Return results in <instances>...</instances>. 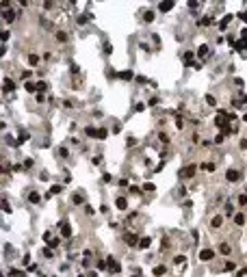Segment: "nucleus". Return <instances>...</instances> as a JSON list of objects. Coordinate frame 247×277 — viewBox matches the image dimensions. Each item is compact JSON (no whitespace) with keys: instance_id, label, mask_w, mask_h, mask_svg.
I'll list each match as a JSON object with an SVG mask.
<instances>
[{"instance_id":"f257e3e1","label":"nucleus","mask_w":247,"mask_h":277,"mask_svg":"<svg viewBox=\"0 0 247 277\" xmlns=\"http://www.w3.org/2000/svg\"><path fill=\"white\" fill-rule=\"evenodd\" d=\"M195 171H197V165H187L184 169H180V175L182 178H193Z\"/></svg>"},{"instance_id":"f03ea898","label":"nucleus","mask_w":247,"mask_h":277,"mask_svg":"<svg viewBox=\"0 0 247 277\" xmlns=\"http://www.w3.org/2000/svg\"><path fill=\"white\" fill-rule=\"evenodd\" d=\"M241 178H243V175H241L239 169H228V173H225V180L228 182H239Z\"/></svg>"},{"instance_id":"7ed1b4c3","label":"nucleus","mask_w":247,"mask_h":277,"mask_svg":"<svg viewBox=\"0 0 247 277\" xmlns=\"http://www.w3.org/2000/svg\"><path fill=\"white\" fill-rule=\"evenodd\" d=\"M106 262H108V271H111V273H119V271H122L119 262H117L113 255H108V258H106Z\"/></svg>"},{"instance_id":"20e7f679","label":"nucleus","mask_w":247,"mask_h":277,"mask_svg":"<svg viewBox=\"0 0 247 277\" xmlns=\"http://www.w3.org/2000/svg\"><path fill=\"white\" fill-rule=\"evenodd\" d=\"M213 258H215L213 249H202V251H199V260L202 262H208V260H213Z\"/></svg>"},{"instance_id":"39448f33","label":"nucleus","mask_w":247,"mask_h":277,"mask_svg":"<svg viewBox=\"0 0 247 277\" xmlns=\"http://www.w3.org/2000/svg\"><path fill=\"white\" fill-rule=\"evenodd\" d=\"M13 89H15V82H13L11 78H4V80H2V91H4V93H11Z\"/></svg>"},{"instance_id":"423d86ee","label":"nucleus","mask_w":247,"mask_h":277,"mask_svg":"<svg viewBox=\"0 0 247 277\" xmlns=\"http://www.w3.org/2000/svg\"><path fill=\"white\" fill-rule=\"evenodd\" d=\"M221 223H223V217L221 214H217V217L210 219V227H213V229H219V227H221Z\"/></svg>"},{"instance_id":"0eeeda50","label":"nucleus","mask_w":247,"mask_h":277,"mask_svg":"<svg viewBox=\"0 0 247 277\" xmlns=\"http://www.w3.org/2000/svg\"><path fill=\"white\" fill-rule=\"evenodd\" d=\"M2 20H4V22H9V24L15 22V13L11 11V9H7V11H2Z\"/></svg>"},{"instance_id":"6e6552de","label":"nucleus","mask_w":247,"mask_h":277,"mask_svg":"<svg viewBox=\"0 0 247 277\" xmlns=\"http://www.w3.org/2000/svg\"><path fill=\"white\" fill-rule=\"evenodd\" d=\"M208 50H210V48H208V43H202V45H199V48L195 50V54H197L199 59H202V57H208Z\"/></svg>"},{"instance_id":"1a4fd4ad","label":"nucleus","mask_w":247,"mask_h":277,"mask_svg":"<svg viewBox=\"0 0 247 277\" xmlns=\"http://www.w3.org/2000/svg\"><path fill=\"white\" fill-rule=\"evenodd\" d=\"M28 138H31V132H26V130H20V134H17V145L26 143Z\"/></svg>"},{"instance_id":"9d476101","label":"nucleus","mask_w":247,"mask_h":277,"mask_svg":"<svg viewBox=\"0 0 247 277\" xmlns=\"http://www.w3.org/2000/svg\"><path fill=\"white\" fill-rule=\"evenodd\" d=\"M126 245H128V247L139 245V238H137V234H128V236H126Z\"/></svg>"},{"instance_id":"9b49d317","label":"nucleus","mask_w":247,"mask_h":277,"mask_svg":"<svg viewBox=\"0 0 247 277\" xmlns=\"http://www.w3.org/2000/svg\"><path fill=\"white\" fill-rule=\"evenodd\" d=\"M28 201H31V204H39V201H41V195H39V193H35V191H31V193H28Z\"/></svg>"},{"instance_id":"f8f14e48","label":"nucleus","mask_w":247,"mask_h":277,"mask_svg":"<svg viewBox=\"0 0 247 277\" xmlns=\"http://www.w3.org/2000/svg\"><path fill=\"white\" fill-rule=\"evenodd\" d=\"M115 206L119 208V210H126V208H128V201H126V197H117V199H115Z\"/></svg>"},{"instance_id":"ddd939ff","label":"nucleus","mask_w":247,"mask_h":277,"mask_svg":"<svg viewBox=\"0 0 247 277\" xmlns=\"http://www.w3.org/2000/svg\"><path fill=\"white\" fill-rule=\"evenodd\" d=\"M61 234L65 236V238H69V236H72V227H69L67 223H61Z\"/></svg>"},{"instance_id":"4468645a","label":"nucleus","mask_w":247,"mask_h":277,"mask_svg":"<svg viewBox=\"0 0 247 277\" xmlns=\"http://www.w3.org/2000/svg\"><path fill=\"white\" fill-rule=\"evenodd\" d=\"M234 50H247V39H241V41H234Z\"/></svg>"},{"instance_id":"2eb2a0df","label":"nucleus","mask_w":247,"mask_h":277,"mask_svg":"<svg viewBox=\"0 0 247 277\" xmlns=\"http://www.w3.org/2000/svg\"><path fill=\"white\" fill-rule=\"evenodd\" d=\"M150 243H152V238L148 236V238H141V241H139V245H137V247H139V249H148V247H150Z\"/></svg>"},{"instance_id":"dca6fc26","label":"nucleus","mask_w":247,"mask_h":277,"mask_svg":"<svg viewBox=\"0 0 247 277\" xmlns=\"http://www.w3.org/2000/svg\"><path fill=\"white\" fill-rule=\"evenodd\" d=\"M158 9H160L163 13H167V11H171V9H173V2H160Z\"/></svg>"},{"instance_id":"f3484780","label":"nucleus","mask_w":247,"mask_h":277,"mask_svg":"<svg viewBox=\"0 0 247 277\" xmlns=\"http://www.w3.org/2000/svg\"><path fill=\"white\" fill-rule=\"evenodd\" d=\"M234 223H236V225H245V214H243V212L234 214Z\"/></svg>"},{"instance_id":"a211bd4d","label":"nucleus","mask_w":247,"mask_h":277,"mask_svg":"<svg viewBox=\"0 0 247 277\" xmlns=\"http://www.w3.org/2000/svg\"><path fill=\"white\" fill-rule=\"evenodd\" d=\"M154 275H156V277H160V275H165V273H167V269H165V266L160 264V266H154V271H152Z\"/></svg>"},{"instance_id":"6ab92c4d","label":"nucleus","mask_w":247,"mask_h":277,"mask_svg":"<svg viewBox=\"0 0 247 277\" xmlns=\"http://www.w3.org/2000/svg\"><path fill=\"white\" fill-rule=\"evenodd\" d=\"M219 251H221L223 255H230V251H232V247H230V245H228V243H223L221 247H219Z\"/></svg>"},{"instance_id":"aec40b11","label":"nucleus","mask_w":247,"mask_h":277,"mask_svg":"<svg viewBox=\"0 0 247 277\" xmlns=\"http://www.w3.org/2000/svg\"><path fill=\"white\" fill-rule=\"evenodd\" d=\"M106 136H108V130H106V128H98V138H100V141H104Z\"/></svg>"},{"instance_id":"412c9836","label":"nucleus","mask_w":247,"mask_h":277,"mask_svg":"<svg viewBox=\"0 0 247 277\" xmlns=\"http://www.w3.org/2000/svg\"><path fill=\"white\" fill-rule=\"evenodd\" d=\"M4 143L11 145V147H15V145H17V138H13L11 134H7V136H4Z\"/></svg>"},{"instance_id":"4be33fe9","label":"nucleus","mask_w":247,"mask_h":277,"mask_svg":"<svg viewBox=\"0 0 247 277\" xmlns=\"http://www.w3.org/2000/svg\"><path fill=\"white\" fill-rule=\"evenodd\" d=\"M85 134H87V136H98V130H96L93 126H87V128H85Z\"/></svg>"},{"instance_id":"5701e85b","label":"nucleus","mask_w":247,"mask_h":277,"mask_svg":"<svg viewBox=\"0 0 247 277\" xmlns=\"http://www.w3.org/2000/svg\"><path fill=\"white\" fill-rule=\"evenodd\" d=\"M87 22H89V15L87 13H82V15L76 17V24H87Z\"/></svg>"},{"instance_id":"b1692460","label":"nucleus","mask_w":247,"mask_h":277,"mask_svg":"<svg viewBox=\"0 0 247 277\" xmlns=\"http://www.w3.org/2000/svg\"><path fill=\"white\" fill-rule=\"evenodd\" d=\"M119 78H122V80H132V78H134V74H132V71H122V74H119Z\"/></svg>"},{"instance_id":"393cba45","label":"nucleus","mask_w":247,"mask_h":277,"mask_svg":"<svg viewBox=\"0 0 247 277\" xmlns=\"http://www.w3.org/2000/svg\"><path fill=\"white\" fill-rule=\"evenodd\" d=\"M204 100H206V104H208V106H217V100H215V95H210V93H208Z\"/></svg>"},{"instance_id":"a878e982","label":"nucleus","mask_w":247,"mask_h":277,"mask_svg":"<svg viewBox=\"0 0 247 277\" xmlns=\"http://www.w3.org/2000/svg\"><path fill=\"white\" fill-rule=\"evenodd\" d=\"M24 89L28 91V93H33V91H37V85H33V82H24Z\"/></svg>"},{"instance_id":"bb28decb","label":"nucleus","mask_w":247,"mask_h":277,"mask_svg":"<svg viewBox=\"0 0 247 277\" xmlns=\"http://www.w3.org/2000/svg\"><path fill=\"white\" fill-rule=\"evenodd\" d=\"M9 275H13V277H26V273L17 271V269H9Z\"/></svg>"},{"instance_id":"cd10ccee","label":"nucleus","mask_w":247,"mask_h":277,"mask_svg":"<svg viewBox=\"0 0 247 277\" xmlns=\"http://www.w3.org/2000/svg\"><path fill=\"white\" fill-rule=\"evenodd\" d=\"M232 17H234V15H225V17H223V20H221V22H219V26H221V28H225V26H228V24H230V20H232Z\"/></svg>"},{"instance_id":"c85d7f7f","label":"nucleus","mask_w":247,"mask_h":277,"mask_svg":"<svg viewBox=\"0 0 247 277\" xmlns=\"http://www.w3.org/2000/svg\"><path fill=\"white\" fill-rule=\"evenodd\" d=\"M37 89H39V93H43V91L48 89V82H46V80H39V82H37Z\"/></svg>"},{"instance_id":"c756f323","label":"nucleus","mask_w":247,"mask_h":277,"mask_svg":"<svg viewBox=\"0 0 247 277\" xmlns=\"http://www.w3.org/2000/svg\"><path fill=\"white\" fill-rule=\"evenodd\" d=\"M57 41H61V43H63V41H67V33L59 31V33H57Z\"/></svg>"},{"instance_id":"7c9ffc66","label":"nucleus","mask_w":247,"mask_h":277,"mask_svg":"<svg viewBox=\"0 0 247 277\" xmlns=\"http://www.w3.org/2000/svg\"><path fill=\"white\" fill-rule=\"evenodd\" d=\"M59 245H61V238H52V241L48 243V247H50V249H57Z\"/></svg>"},{"instance_id":"2f4dec72","label":"nucleus","mask_w":247,"mask_h":277,"mask_svg":"<svg viewBox=\"0 0 247 277\" xmlns=\"http://www.w3.org/2000/svg\"><path fill=\"white\" fill-rule=\"evenodd\" d=\"M28 63H31V65H37V63H39V57H37V54H28Z\"/></svg>"},{"instance_id":"473e14b6","label":"nucleus","mask_w":247,"mask_h":277,"mask_svg":"<svg viewBox=\"0 0 247 277\" xmlns=\"http://www.w3.org/2000/svg\"><path fill=\"white\" fill-rule=\"evenodd\" d=\"M50 193H52V195H59V193H63V186H59V184H54V186L50 188Z\"/></svg>"},{"instance_id":"72a5a7b5","label":"nucleus","mask_w":247,"mask_h":277,"mask_svg":"<svg viewBox=\"0 0 247 277\" xmlns=\"http://www.w3.org/2000/svg\"><path fill=\"white\" fill-rule=\"evenodd\" d=\"M184 61H187V65H191L193 63V52H184Z\"/></svg>"},{"instance_id":"f704fd0d","label":"nucleus","mask_w":247,"mask_h":277,"mask_svg":"<svg viewBox=\"0 0 247 277\" xmlns=\"http://www.w3.org/2000/svg\"><path fill=\"white\" fill-rule=\"evenodd\" d=\"M223 269H225V271H234V269H236V264H234L232 260H228V262H225V266H223Z\"/></svg>"},{"instance_id":"c9c22d12","label":"nucleus","mask_w":247,"mask_h":277,"mask_svg":"<svg viewBox=\"0 0 247 277\" xmlns=\"http://www.w3.org/2000/svg\"><path fill=\"white\" fill-rule=\"evenodd\" d=\"M184 260H187L184 255H176V258H173V264H184Z\"/></svg>"},{"instance_id":"e433bc0d","label":"nucleus","mask_w":247,"mask_h":277,"mask_svg":"<svg viewBox=\"0 0 247 277\" xmlns=\"http://www.w3.org/2000/svg\"><path fill=\"white\" fill-rule=\"evenodd\" d=\"M59 156H61V158H67V147H59Z\"/></svg>"},{"instance_id":"4c0bfd02","label":"nucleus","mask_w":247,"mask_h":277,"mask_svg":"<svg viewBox=\"0 0 247 277\" xmlns=\"http://www.w3.org/2000/svg\"><path fill=\"white\" fill-rule=\"evenodd\" d=\"M145 22H152L154 20V11H145V17H143Z\"/></svg>"},{"instance_id":"58836bf2","label":"nucleus","mask_w":247,"mask_h":277,"mask_svg":"<svg viewBox=\"0 0 247 277\" xmlns=\"http://www.w3.org/2000/svg\"><path fill=\"white\" fill-rule=\"evenodd\" d=\"M223 141H225V134H217V136H215V143H217V145H221Z\"/></svg>"},{"instance_id":"ea45409f","label":"nucleus","mask_w":247,"mask_h":277,"mask_svg":"<svg viewBox=\"0 0 247 277\" xmlns=\"http://www.w3.org/2000/svg\"><path fill=\"white\" fill-rule=\"evenodd\" d=\"M111 52H113V45L106 41V43H104V54H111Z\"/></svg>"},{"instance_id":"a19ab883","label":"nucleus","mask_w":247,"mask_h":277,"mask_svg":"<svg viewBox=\"0 0 247 277\" xmlns=\"http://www.w3.org/2000/svg\"><path fill=\"white\" fill-rule=\"evenodd\" d=\"M176 126L182 130V128H184V119H182V117H176Z\"/></svg>"},{"instance_id":"79ce46f5","label":"nucleus","mask_w":247,"mask_h":277,"mask_svg":"<svg viewBox=\"0 0 247 277\" xmlns=\"http://www.w3.org/2000/svg\"><path fill=\"white\" fill-rule=\"evenodd\" d=\"M2 210H4V212H11V206H9L7 199H2Z\"/></svg>"},{"instance_id":"37998d69","label":"nucleus","mask_w":247,"mask_h":277,"mask_svg":"<svg viewBox=\"0 0 247 277\" xmlns=\"http://www.w3.org/2000/svg\"><path fill=\"white\" fill-rule=\"evenodd\" d=\"M33 76V71H28V69H26V71H22V78L26 80V82H28V78Z\"/></svg>"},{"instance_id":"c03bdc74","label":"nucleus","mask_w":247,"mask_h":277,"mask_svg":"<svg viewBox=\"0 0 247 277\" xmlns=\"http://www.w3.org/2000/svg\"><path fill=\"white\" fill-rule=\"evenodd\" d=\"M102 180L108 184V182H113V175H111V173H104V175H102Z\"/></svg>"},{"instance_id":"a18cd8bd","label":"nucleus","mask_w":247,"mask_h":277,"mask_svg":"<svg viewBox=\"0 0 247 277\" xmlns=\"http://www.w3.org/2000/svg\"><path fill=\"white\" fill-rule=\"evenodd\" d=\"M41 253H43L46 258H52V251H50V247H46V249H41Z\"/></svg>"},{"instance_id":"49530a36","label":"nucleus","mask_w":247,"mask_h":277,"mask_svg":"<svg viewBox=\"0 0 247 277\" xmlns=\"http://www.w3.org/2000/svg\"><path fill=\"white\" fill-rule=\"evenodd\" d=\"M158 138H160V141H163V143H169V136H167V134H165V132H160V134H158Z\"/></svg>"},{"instance_id":"de8ad7c7","label":"nucleus","mask_w":247,"mask_h":277,"mask_svg":"<svg viewBox=\"0 0 247 277\" xmlns=\"http://www.w3.org/2000/svg\"><path fill=\"white\" fill-rule=\"evenodd\" d=\"M72 201L78 206V204H82V197H80V195H74V197H72Z\"/></svg>"},{"instance_id":"09e8293b","label":"nucleus","mask_w":247,"mask_h":277,"mask_svg":"<svg viewBox=\"0 0 247 277\" xmlns=\"http://www.w3.org/2000/svg\"><path fill=\"white\" fill-rule=\"evenodd\" d=\"M9 37H11V33H9V31H2V43H7Z\"/></svg>"},{"instance_id":"8fccbe9b","label":"nucleus","mask_w":247,"mask_h":277,"mask_svg":"<svg viewBox=\"0 0 247 277\" xmlns=\"http://www.w3.org/2000/svg\"><path fill=\"white\" fill-rule=\"evenodd\" d=\"M239 204H241V206H247V195H241V197H239Z\"/></svg>"},{"instance_id":"3c124183","label":"nucleus","mask_w":247,"mask_h":277,"mask_svg":"<svg viewBox=\"0 0 247 277\" xmlns=\"http://www.w3.org/2000/svg\"><path fill=\"white\" fill-rule=\"evenodd\" d=\"M158 104V98H150V102H148V106H156Z\"/></svg>"},{"instance_id":"603ef678","label":"nucleus","mask_w":247,"mask_h":277,"mask_svg":"<svg viewBox=\"0 0 247 277\" xmlns=\"http://www.w3.org/2000/svg\"><path fill=\"white\" fill-rule=\"evenodd\" d=\"M197 4H199L197 0H191V2H189V9H197Z\"/></svg>"},{"instance_id":"864d4df0","label":"nucleus","mask_w":247,"mask_h":277,"mask_svg":"<svg viewBox=\"0 0 247 277\" xmlns=\"http://www.w3.org/2000/svg\"><path fill=\"white\" fill-rule=\"evenodd\" d=\"M143 191H148V193H152V191H154V184H145V186H143Z\"/></svg>"},{"instance_id":"5fc2aeb1","label":"nucleus","mask_w":247,"mask_h":277,"mask_svg":"<svg viewBox=\"0 0 247 277\" xmlns=\"http://www.w3.org/2000/svg\"><path fill=\"white\" fill-rule=\"evenodd\" d=\"M130 193H132V195H139V193H141V188H137V186H130Z\"/></svg>"},{"instance_id":"6e6d98bb","label":"nucleus","mask_w":247,"mask_h":277,"mask_svg":"<svg viewBox=\"0 0 247 277\" xmlns=\"http://www.w3.org/2000/svg\"><path fill=\"white\" fill-rule=\"evenodd\" d=\"M239 145H241V150H247V138H241Z\"/></svg>"},{"instance_id":"4d7b16f0","label":"nucleus","mask_w":247,"mask_h":277,"mask_svg":"<svg viewBox=\"0 0 247 277\" xmlns=\"http://www.w3.org/2000/svg\"><path fill=\"white\" fill-rule=\"evenodd\" d=\"M239 17H241V20L247 24V11H243V13H239Z\"/></svg>"},{"instance_id":"13d9d810","label":"nucleus","mask_w":247,"mask_h":277,"mask_svg":"<svg viewBox=\"0 0 247 277\" xmlns=\"http://www.w3.org/2000/svg\"><path fill=\"white\" fill-rule=\"evenodd\" d=\"M143 108H145V104H137V106H134V110H137V113H141Z\"/></svg>"},{"instance_id":"bf43d9fd","label":"nucleus","mask_w":247,"mask_h":277,"mask_svg":"<svg viewBox=\"0 0 247 277\" xmlns=\"http://www.w3.org/2000/svg\"><path fill=\"white\" fill-rule=\"evenodd\" d=\"M85 212H87V214L91 217V214H93V208H91V206H85Z\"/></svg>"},{"instance_id":"052dcab7","label":"nucleus","mask_w":247,"mask_h":277,"mask_svg":"<svg viewBox=\"0 0 247 277\" xmlns=\"http://www.w3.org/2000/svg\"><path fill=\"white\" fill-rule=\"evenodd\" d=\"M247 275V269H243V271H239V273H236V277H245Z\"/></svg>"},{"instance_id":"680f3d73","label":"nucleus","mask_w":247,"mask_h":277,"mask_svg":"<svg viewBox=\"0 0 247 277\" xmlns=\"http://www.w3.org/2000/svg\"><path fill=\"white\" fill-rule=\"evenodd\" d=\"M241 37H243V39H247V28H243V33H241Z\"/></svg>"},{"instance_id":"e2e57ef3","label":"nucleus","mask_w":247,"mask_h":277,"mask_svg":"<svg viewBox=\"0 0 247 277\" xmlns=\"http://www.w3.org/2000/svg\"><path fill=\"white\" fill-rule=\"evenodd\" d=\"M245 195H247V186H245Z\"/></svg>"},{"instance_id":"0e129e2a","label":"nucleus","mask_w":247,"mask_h":277,"mask_svg":"<svg viewBox=\"0 0 247 277\" xmlns=\"http://www.w3.org/2000/svg\"><path fill=\"white\" fill-rule=\"evenodd\" d=\"M243 119H245V121H247V115H245V117H243Z\"/></svg>"},{"instance_id":"69168bd1","label":"nucleus","mask_w":247,"mask_h":277,"mask_svg":"<svg viewBox=\"0 0 247 277\" xmlns=\"http://www.w3.org/2000/svg\"><path fill=\"white\" fill-rule=\"evenodd\" d=\"M78 277H85V275H78Z\"/></svg>"}]
</instances>
